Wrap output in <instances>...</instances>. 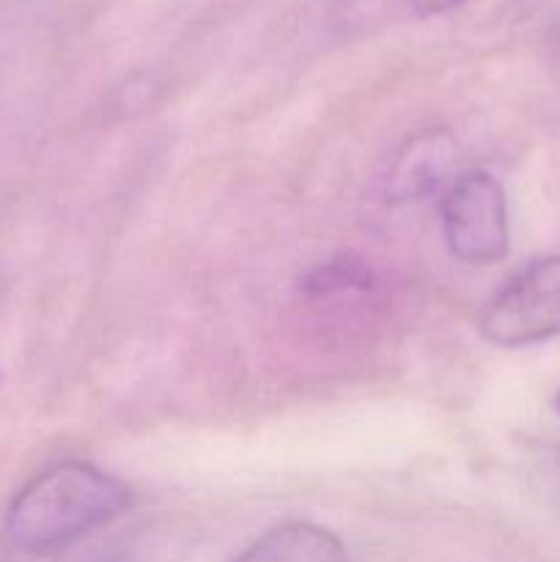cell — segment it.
Wrapping results in <instances>:
<instances>
[{"mask_svg":"<svg viewBox=\"0 0 560 562\" xmlns=\"http://www.w3.org/2000/svg\"><path fill=\"white\" fill-rule=\"evenodd\" d=\"M132 492L82 461H64L33 477L5 514V532L22 552H53L119 519Z\"/></svg>","mask_w":560,"mask_h":562,"instance_id":"obj_1","label":"cell"},{"mask_svg":"<svg viewBox=\"0 0 560 562\" xmlns=\"http://www.w3.org/2000/svg\"><path fill=\"white\" fill-rule=\"evenodd\" d=\"M481 335L503 349L544 344L560 335V256L516 269L489 300Z\"/></svg>","mask_w":560,"mask_h":562,"instance_id":"obj_2","label":"cell"},{"mask_svg":"<svg viewBox=\"0 0 560 562\" xmlns=\"http://www.w3.org/2000/svg\"><path fill=\"white\" fill-rule=\"evenodd\" d=\"M443 236L459 261L486 267L508 252V203L505 190L489 170H467L445 190Z\"/></svg>","mask_w":560,"mask_h":562,"instance_id":"obj_3","label":"cell"},{"mask_svg":"<svg viewBox=\"0 0 560 562\" xmlns=\"http://www.w3.org/2000/svg\"><path fill=\"white\" fill-rule=\"evenodd\" d=\"M453 151L456 143L445 130H426L410 137L388 170V184H384L388 201L410 203L437 192L448 179Z\"/></svg>","mask_w":560,"mask_h":562,"instance_id":"obj_4","label":"cell"},{"mask_svg":"<svg viewBox=\"0 0 560 562\" xmlns=\"http://www.w3.org/2000/svg\"><path fill=\"white\" fill-rule=\"evenodd\" d=\"M234 562H349L335 532L311 521H283L264 532Z\"/></svg>","mask_w":560,"mask_h":562,"instance_id":"obj_5","label":"cell"},{"mask_svg":"<svg viewBox=\"0 0 560 562\" xmlns=\"http://www.w3.org/2000/svg\"><path fill=\"white\" fill-rule=\"evenodd\" d=\"M302 289L307 294L327 296L340 291H366L371 289V269L355 256H335L329 261L316 263L311 272L302 278Z\"/></svg>","mask_w":560,"mask_h":562,"instance_id":"obj_6","label":"cell"},{"mask_svg":"<svg viewBox=\"0 0 560 562\" xmlns=\"http://www.w3.org/2000/svg\"><path fill=\"white\" fill-rule=\"evenodd\" d=\"M461 3H467V0H412V5H415V11L421 16L448 14V11L459 9Z\"/></svg>","mask_w":560,"mask_h":562,"instance_id":"obj_7","label":"cell"},{"mask_svg":"<svg viewBox=\"0 0 560 562\" xmlns=\"http://www.w3.org/2000/svg\"><path fill=\"white\" fill-rule=\"evenodd\" d=\"M555 409H558V415H560V393H558V398H555Z\"/></svg>","mask_w":560,"mask_h":562,"instance_id":"obj_8","label":"cell"}]
</instances>
